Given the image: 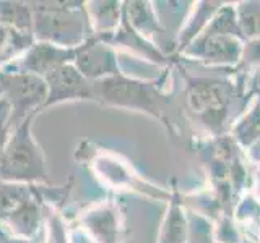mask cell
<instances>
[{"instance_id":"obj_16","label":"cell","mask_w":260,"mask_h":243,"mask_svg":"<svg viewBox=\"0 0 260 243\" xmlns=\"http://www.w3.org/2000/svg\"><path fill=\"white\" fill-rule=\"evenodd\" d=\"M0 99H2V89H0Z\"/></svg>"},{"instance_id":"obj_13","label":"cell","mask_w":260,"mask_h":243,"mask_svg":"<svg viewBox=\"0 0 260 243\" xmlns=\"http://www.w3.org/2000/svg\"><path fill=\"white\" fill-rule=\"evenodd\" d=\"M187 219L177 193L171 198L169 206L166 211L165 221L161 225L159 243H185L187 241Z\"/></svg>"},{"instance_id":"obj_1","label":"cell","mask_w":260,"mask_h":243,"mask_svg":"<svg viewBox=\"0 0 260 243\" xmlns=\"http://www.w3.org/2000/svg\"><path fill=\"white\" fill-rule=\"evenodd\" d=\"M32 36L38 43L77 49L93 37L83 2H31Z\"/></svg>"},{"instance_id":"obj_10","label":"cell","mask_w":260,"mask_h":243,"mask_svg":"<svg viewBox=\"0 0 260 243\" xmlns=\"http://www.w3.org/2000/svg\"><path fill=\"white\" fill-rule=\"evenodd\" d=\"M203 85H192L190 101L193 102V109L200 112L202 115H207L211 112V118L218 115L219 112H226L228 94L223 86H219V81L202 79Z\"/></svg>"},{"instance_id":"obj_4","label":"cell","mask_w":260,"mask_h":243,"mask_svg":"<svg viewBox=\"0 0 260 243\" xmlns=\"http://www.w3.org/2000/svg\"><path fill=\"white\" fill-rule=\"evenodd\" d=\"M2 99L10 107L12 130L32 113L44 109L47 99L46 79L23 71L0 70Z\"/></svg>"},{"instance_id":"obj_5","label":"cell","mask_w":260,"mask_h":243,"mask_svg":"<svg viewBox=\"0 0 260 243\" xmlns=\"http://www.w3.org/2000/svg\"><path fill=\"white\" fill-rule=\"evenodd\" d=\"M75 52L77 49H67L49 43H38L36 40L18 60L5 65L0 70L23 71V73H31V75L46 78L57 68L63 67V65L73 63Z\"/></svg>"},{"instance_id":"obj_6","label":"cell","mask_w":260,"mask_h":243,"mask_svg":"<svg viewBox=\"0 0 260 243\" xmlns=\"http://www.w3.org/2000/svg\"><path fill=\"white\" fill-rule=\"evenodd\" d=\"M44 79L47 85V99L44 104V109L62 102L93 101L94 81H89L88 78H85L73 63L57 68Z\"/></svg>"},{"instance_id":"obj_11","label":"cell","mask_w":260,"mask_h":243,"mask_svg":"<svg viewBox=\"0 0 260 243\" xmlns=\"http://www.w3.org/2000/svg\"><path fill=\"white\" fill-rule=\"evenodd\" d=\"M2 222L7 225V229L15 237L28 238V240L35 238L41 227V208L35 196L28 199L26 202H23L18 209L13 211Z\"/></svg>"},{"instance_id":"obj_17","label":"cell","mask_w":260,"mask_h":243,"mask_svg":"<svg viewBox=\"0 0 260 243\" xmlns=\"http://www.w3.org/2000/svg\"><path fill=\"white\" fill-rule=\"evenodd\" d=\"M247 243H249V241H247Z\"/></svg>"},{"instance_id":"obj_2","label":"cell","mask_w":260,"mask_h":243,"mask_svg":"<svg viewBox=\"0 0 260 243\" xmlns=\"http://www.w3.org/2000/svg\"><path fill=\"white\" fill-rule=\"evenodd\" d=\"M32 113L16 125L0 157V180L7 183H47L44 152L32 136Z\"/></svg>"},{"instance_id":"obj_14","label":"cell","mask_w":260,"mask_h":243,"mask_svg":"<svg viewBox=\"0 0 260 243\" xmlns=\"http://www.w3.org/2000/svg\"><path fill=\"white\" fill-rule=\"evenodd\" d=\"M0 24L32 32V8L26 2H0Z\"/></svg>"},{"instance_id":"obj_15","label":"cell","mask_w":260,"mask_h":243,"mask_svg":"<svg viewBox=\"0 0 260 243\" xmlns=\"http://www.w3.org/2000/svg\"><path fill=\"white\" fill-rule=\"evenodd\" d=\"M10 133H12L10 107H8V104L4 99H0V157H2V154H4Z\"/></svg>"},{"instance_id":"obj_7","label":"cell","mask_w":260,"mask_h":243,"mask_svg":"<svg viewBox=\"0 0 260 243\" xmlns=\"http://www.w3.org/2000/svg\"><path fill=\"white\" fill-rule=\"evenodd\" d=\"M73 65L89 81H100L122 73L114 47L94 36L77 47Z\"/></svg>"},{"instance_id":"obj_3","label":"cell","mask_w":260,"mask_h":243,"mask_svg":"<svg viewBox=\"0 0 260 243\" xmlns=\"http://www.w3.org/2000/svg\"><path fill=\"white\" fill-rule=\"evenodd\" d=\"M158 83L159 79H134L119 73L116 76L94 81L93 101L100 102L101 105L146 112L161 118V110L166 97Z\"/></svg>"},{"instance_id":"obj_9","label":"cell","mask_w":260,"mask_h":243,"mask_svg":"<svg viewBox=\"0 0 260 243\" xmlns=\"http://www.w3.org/2000/svg\"><path fill=\"white\" fill-rule=\"evenodd\" d=\"M193 54L203 57L208 62H236L241 55V46L230 34H205L200 43L192 44Z\"/></svg>"},{"instance_id":"obj_8","label":"cell","mask_w":260,"mask_h":243,"mask_svg":"<svg viewBox=\"0 0 260 243\" xmlns=\"http://www.w3.org/2000/svg\"><path fill=\"white\" fill-rule=\"evenodd\" d=\"M81 222H83L89 235H93L96 243H119V213L116 206L111 205V202H106V205L91 209L83 216Z\"/></svg>"},{"instance_id":"obj_12","label":"cell","mask_w":260,"mask_h":243,"mask_svg":"<svg viewBox=\"0 0 260 243\" xmlns=\"http://www.w3.org/2000/svg\"><path fill=\"white\" fill-rule=\"evenodd\" d=\"M35 43L32 32L0 24V68L18 60Z\"/></svg>"}]
</instances>
